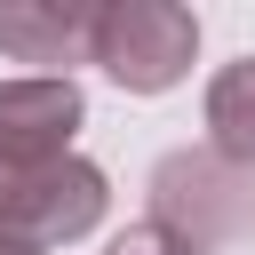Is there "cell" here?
Listing matches in <instances>:
<instances>
[{
	"instance_id": "3957f363",
	"label": "cell",
	"mask_w": 255,
	"mask_h": 255,
	"mask_svg": "<svg viewBox=\"0 0 255 255\" xmlns=\"http://www.w3.org/2000/svg\"><path fill=\"white\" fill-rule=\"evenodd\" d=\"M112 207V183L96 159H48V167H0V231L32 239V247H64L88 239Z\"/></svg>"
},
{
	"instance_id": "ba28073f",
	"label": "cell",
	"mask_w": 255,
	"mask_h": 255,
	"mask_svg": "<svg viewBox=\"0 0 255 255\" xmlns=\"http://www.w3.org/2000/svg\"><path fill=\"white\" fill-rule=\"evenodd\" d=\"M0 255H48V247H32V239H16V231H0Z\"/></svg>"
},
{
	"instance_id": "7a4b0ae2",
	"label": "cell",
	"mask_w": 255,
	"mask_h": 255,
	"mask_svg": "<svg viewBox=\"0 0 255 255\" xmlns=\"http://www.w3.org/2000/svg\"><path fill=\"white\" fill-rule=\"evenodd\" d=\"M199 56V16L175 0H104L96 8V48L88 64H104L112 88L128 96H167Z\"/></svg>"
},
{
	"instance_id": "5b68a950",
	"label": "cell",
	"mask_w": 255,
	"mask_h": 255,
	"mask_svg": "<svg viewBox=\"0 0 255 255\" xmlns=\"http://www.w3.org/2000/svg\"><path fill=\"white\" fill-rule=\"evenodd\" d=\"M104 0H0V56L16 64H80L96 48Z\"/></svg>"
},
{
	"instance_id": "8992f818",
	"label": "cell",
	"mask_w": 255,
	"mask_h": 255,
	"mask_svg": "<svg viewBox=\"0 0 255 255\" xmlns=\"http://www.w3.org/2000/svg\"><path fill=\"white\" fill-rule=\"evenodd\" d=\"M199 120H207V151H223L231 167H255V56L223 64V72L207 80Z\"/></svg>"
},
{
	"instance_id": "6da1fadb",
	"label": "cell",
	"mask_w": 255,
	"mask_h": 255,
	"mask_svg": "<svg viewBox=\"0 0 255 255\" xmlns=\"http://www.w3.org/2000/svg\"><path fill=\"white\" fill-rule=\"evenodd\" d=\"M151 223H167L183 247H255V167H231L207 143H183L151 167Z\"/></svg>"
},
{
	"instance_id": "52a82bcc",
	"label": "cell",
	"mask_w": 255,
	"mask_h": 255,
	"mask_svg": "<svg viewBox=\"0 0 255 255\" xmlns=\"http://www.w3.org/2000/svg\"><path fill=\"white\" fill-rule=\"evenodd\" d=\"M104 255H199V247H183L167 223H151V215H143V223H128V231H120Z\"/></svg>"
},
{
	"instance_id": "277c9868",
	"label": "cell",
	"mask_w": 255,
	"mask_h": 255,
	"mask_svg": "<svg viewBox=\"0 0 255 255\" xmlns=\"http://www.w3.org/2000/svg\"><path fill=\"white\" fill-rule=\"evenodd\" d=\"M88 104L72 72H32V80H0V167H48L72 159Z\"/></svg>"
}]
</instances>
